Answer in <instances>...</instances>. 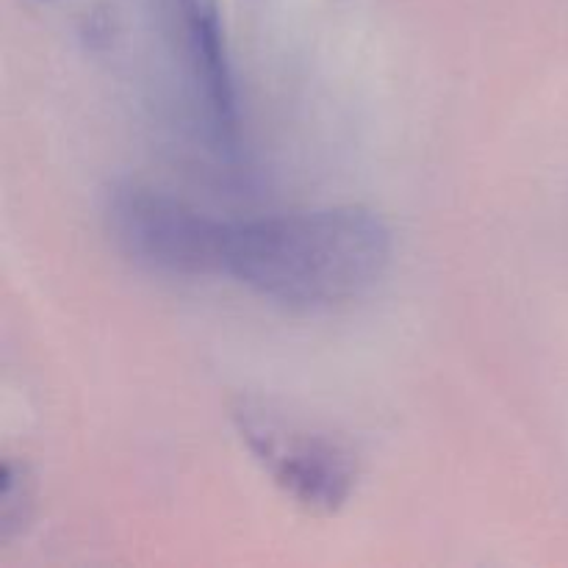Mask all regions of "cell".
Returning <instances> with one entry per match:
<instances>
[{
    "label": "cell",
    "mask_w": 568,
    "mask_h": 568,
    "mask_svg": "<svg viewBox=\"0 0 568 568\" xmlns=\"http://www.w3.org/2000/svg\"><path fill=\"white\" fill-rule=\"evenodd\" d=\"M392 227L364 205L231 222L225 275L270 303L327 311L369 294L388 272Z\"/></svg>",
    "instance_id": "1"
},
{
    "label": "cell",
    "mask_w": 568,
    "mask_h": 568,
    "mask_svg": "<svg viewBox=\"0 0 568 568\" xmlns=\"http://www.w3.org/2000/svg\"><path fill=\"white\" fill-rule=\"evenodd\" d=\"M239 438L264 475L303 510L333 516L358 486V455L336 433L266 399H239L231 410Z\"/></svg>",
    "instance_id": "2"
},
{
    "label": "cell",
    "mask_w": 568,
    "mask_h": 568,
    "mask_svg": "<svg viewBox=\"0 0 568 568\" xmlns=\"http://www.w3.org/2000/svg\"><path fill=\"white\" fill-rule=\"evenodd\" d=\"M111 242L125 258L161 275H222L231 222L209 216L170 192L128 181L105 200Z\"/></svg>",
    "instance_id": "3"
},
{
    "label": "cell",
    "mask_w": 568,
    "mask_h": 568,
    "mask_svg": "<svg viewBox=\"0 0 568 568\" xmlns=\"http://www.w3.org/2000/svg\"><path fill=\"white\" fill-rule=\"evenodd\" d=\"M183 50L205 133L216 150L233 155L239 148V92L227 53L220 0H178Z\"/></svg>",
    "instance_id": "4"
},
{
    "label": "cell",
    "mask_w": 568,
    "mask_h": 568,
    "mask_svg": "<svg viewBox=\"0 0 568 568\" xmlns=\"http://www.w3.org/2000/svg\"><path fill=\"white\" fill-rule=\"evenodd\" d=\"M33 480L28 469L14 460H3L0 469V544L14 541L31 521Z\"/></svg>",
    "instance_id": "5"
}]
</instances>
